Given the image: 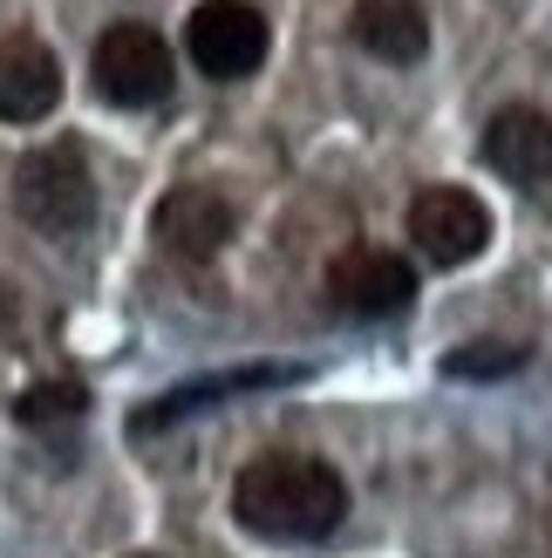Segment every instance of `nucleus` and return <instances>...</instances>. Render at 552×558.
<instances>
[{
	"mask_svg": "<svg viewBox=\"0 0 552 558\" xmlns=\"http://www.w3.org/2000/svg\"><path fill=\"white\" fill-rule=\"evenodd\" d=\"M232 518L253 538L308 545V538H327L348 518V484H341V470L321 463V457L273 450V457H253L232 477Z\"/></svg>",
	"mask_w": 552,
	"mask_h": 558,
	"instance_id": "f257e3e1",
	"label": "nucleus"
},
{
	"mask_svg": "<svg viewBox=\"0 0 552 558\" xmlns=\"http://www.w3.org/2000/svg\"><path fill=\"white\" fill-rule=\"evenodd\" d=\"M14 211L27 218L35 232L48 239H75L82 226L96 218V178H89V157L82 144H41L14 163Z\"/></svg>",
	"mask_w": 552,
	"mask_h": 558,
	"instance_id": "f03ea898",
	"label": "nucleus"
},
{
	"mask_svg": "<svg viewBox=\"0 0 552 558\" xmlns=\"http://www.w3.org/2000/svg\"><path fill=\"white\" fill-rule=\"evenodd\" d=\"M89 75H96V96L117 102V109H151L171 96L178 82V62H171V41L144 21H117L96 35V54H89Z\"/></svg>",
	"mask_w": 552,
	"mask_h": 558,
	"instance_id": "7ed1b4c3",
	"label": "nucleus"
},
{
	"mask_svg": "<svg viewBox=\"0 0 552 558\" xmlns=\"http://www.w3.org/2000/svg\"><path fill=\"white\" fill-rule=\"evenodd\" d=\"M266 48H273V27H266V14L253 0H199L191 21H184V54L212 82L253 75L266 62Z\"/></svg>",
	"mask_w": 552,
	"mask_h": 558,
	"instance_id": "20e7f679",
	"label": "nucleus"
},
{
	"mask_svg": "<svg viewBox=\"0 0 552 558\" xmlns=\"http://www.w3.org/2000/svg\"><path fill=\"white\" fill-rule=\"evenodd\" d=\"M403 232L430 266H464V259H478L491 245V205L478 191H464V184H430V191L409 198Z\"/></svg>",
	"mask_w": 552,
	"mask_h": 558,
	"instance_id": "39448f33",
	"label": "nucleus"
},
{
	"mask_svg": "<svg viewBox=\"0 0 552 558\" xmlns=\"http://www.w3.org/2000/svg\"><path fill=\"white\" fill-rule=\"evenodd\" d=\"M327 293H335L341 314L355 320H389L417 300V266L389 245H348V253L327 266Z\"/></svg>",
	"mask_w": 552,
	"mask_h": 558,
	"instance_id": "423d86ee",
	"label": "nucleus"
},
{
	"mask_svg": "<svg viewBox=\"0 0 552 558\" xmlns=\"http://www.w3.org/2000/svg\"><path fill=\"white\" fill-rule=\"evenodd\" d=\"M232 232H239V211L226 205V191H212V184H178L171 198L157 205V239H164V253H178V259H218Z\"/></svg>",
	"mask_w": 552,
	"mask_h": 558,
	"instance_id": "0eeeda50",
	"label": "nucleus"
},
{
	"mask_svg": "<svg viewBox=\"0 0 552 558\" xmlns=\"http://www.w3.org/2000/svg\"><path fill=\"white\" fill-rule=\"evenodd\" d=\"M62 102V62L41 35H0V123H41Z\"/></svg>",
	"mask_w": 552,
	"mask_h": 558,
	"instance_id": "6e6552de",
	"label": "nucleus"
},
{
	"mask_svg": "<svg viewBox=\"0 0 552 558\" xmlns=\"http://www.w3.org/2000/svg\"><path fill=\"white\" fill-rule=\"evenodd\" d=\"M484 163L512 184H545L552 178V117L512 102L484 123Z\"/></svg>",
	"mask_w": 552,
	"mask_h": 558,
	"instance_id": "1a4fd4ad",
	"label": "nucleus"
},
{
	"mask_svg": "<svg viewBox=\"0 0 552 558\" xmlns=\"http://www.w3.org/2000/svg\"><path fill=\"white\" fill-rule=\"evenodd\" d=\"M348 35L362 54H375V62L409 69V62H423V48H430V14H423V0H355Z\"/></svg>",
	"mask_w": 552,
	"mask_h": 558,
	"instance_id": "9d476101",
	"label": "nucleus"
},
{
	"mask_svg": "<svg viewBox=\"0 0 552 558\" xmlns=\"http://www.w3.org/2000/svg\"><path fill=\"white\" fill-rule=\"evenodd\" d=\"M293 368H239V375H212V381H191V388H171L157 409L136 415V429H164V423H178V415L191 409H212L218 396H239V388H266V381H287Z\"/></svg>",
	"mask_w": 552,
	"mask_h": 558,
	"instance_id": "9b49d317",
	"label": "nucleus"
},
{
	"mask_svg": "<svg viewBox=\"0 0 552 558\" xmlns=\"http://www.w3.org/2000/svg\"><path fill=\"white\" fill-rule=\"evenodd\" d=\"M89 409V396H82L75 381H41V388H27V396L14 402V415L27 429H41V423H69V415Z\"/></svg>",
	"mask_w": 552,
	"mask_h": 558,
	"instance_id": "f8f14e48",
	"label": "nucleus"
},
{
	"mask_svg": "<svg viewBox=\"0 0 552 558\" xmlns=\"http://www.w3.org/2000/svg\"><path fill=\"white\" fill-rule=\"evenodd\" d=\"M526 354H532V348L478 341V348H457V354L444 361V375H457V381H464V375H471V381H478V375H512V368H526Z\"/></svg>",
	"mask_w": 552,
	"mask_h": 558,
	"instance_id": "ddd939ff",
	"label": "nucleus"
},
{
	"mask_svg": "<svg viewBox=\"0 0 552 558\" xmlns=\"http://www.w3.org/2000/svg\"><path fill=\"white\" fill-rule=\"evenodd\" d=\"M8 320H14V293H8V287H0V327H8Z\"/></svg>",
	"mask_w": 552,
	"mask_h": 558,
	"instance_id": "4468645a",
	"label": "nucleus"
},
{
	"mask_svg": "<svg viewBox=\"0 0 552 558\" xmlns=\"http://www.w3.org/2000/svg\"><path fill=\"white\" fill-rule=\"evenodd\" d=\"M130 558H157V551H130Z\"/></svg>",
	"mask_w": 552,
	"mask_h": 558,
	"instance_id": "2eb2a0df",
	"label": "nucleus"
}]
</instances>
